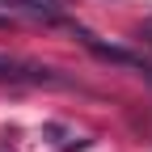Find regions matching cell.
<instances>
[{"instance_id": "6da1fadb", "label": "cell", "mask_w": 152, "mask_h": 152, "mask_svg": "<svg viewBox=\"0 0 152 152\" xmlns=\"http://www.w3.org/2000/svg\"><path fill=\"white\" fill-rule=\"evenodd\" d=\"M0 80H13V85H47V89H64L68 85L55 68L26 64V59H9V55H0Z\"/></svg>"}, {"instance_id": "7a4b0ae2", "label": "cell", "mask_w": 152, "mask_h": 152, "mask_svg": "<svg viewBox=\"0 0 152 152\" xmlns=\"http://www.w3.org/2000/svg\"><path fill=\"white\" fill-rule=\"evenodd\" d=\"M76 34H80V42L97 55V59H106V64H118V68H131V72H140V76H148L152 80V64L144 59V55H131V51H123V47H110V42H102V38H93L89 30H80V26H72Z\"/></svg>"}]
</instances>
